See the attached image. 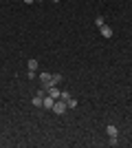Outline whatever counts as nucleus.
<instances>
[{
	"mask_svg": "<svg viewBox=\"0 0 132 148\" xmlns=\"http://www.w3.org/2000/svg\"><path fill=\"white\" fill-rule=\"evenodd\" d=\"M60 82H62V75L60 73H51V86H57Z\"/></svg>",
	"mask_w": 132,
	"mask_h": 148,
	"instance_id": "7",
	"label": "nucleus"
},
{
	"mask_svg": "<svg viewBox=\"0 0 132 148\" xmlns=\"http://www.w3.org/2000/svg\"><path fill=\"white\" fill-rule=\"evenodd\" d=\"M53 104H55V99L51 97V95H46V97H42V108H53Z\"/></svg>",
	"mask_w": 132,
	"mask_h": 148,
	"instance_id": "5",
	"label": "nucleus"
},
{
	"mask_svg": "<svg viewBox=\"0 0 132 148\" xmlns=\"http://www.w3.org/2000/svg\"><path fill=\"white\" fill-rule=\"evenodd\" d=\"M26 66H29V71H38V60H33V58H31V60L26 62Z\"/></svg>",
	"mask_w": 132,
	"mask_h": 148,
	"instance_id": "8",
	"label": "nucleus"
},
{
	"mask_svg": "<svg viewBox=\"0 0 132 148\" xmlns=\"http://www.w3.org/2000/svg\"><path fill=\"white\" fill-rule=\"evenodd\" d=\"M66 108H68V106H66V102H64V99H55V104H53V113L64 115V113H66Z\"/></svg>",
	"mask_w": 132,
	"mask_h": 148,
	"instance_id": "1",
	"label": "nucleus"
},
{
	"mask_svg": "<svg viewBox=\"0 0 132 148\" xmlns=\"http://www.w3.org/2000/svg\"><path fill=\"white\" fill-rule=\"evenodd\" d=\"M51 2H53V5H57V2H62V0H51Z\"/></svg>",
	"mask_w": 132,
	"mask_h": 148,
	"instance_id": "15",
	"label": "nucleus"
},
{
	"mask_svg": "<svg viewBox=\"0 0 132 148\" xmlns=\"http://www.w3.org/2000/svg\"><path fill=\"white\" fill-rule=\"evenodd\" d=\"M99 31H101V36L106 38H112V27H108V25H104V27H99Z\"/></svg>",
	"mask_w": 132,
	"mask_h": 148,
	"instance_id": "4",
	"label": "nucleus"
},
{
	"mask_svg": "<svg viewBox=\"0 0 132 148\" xmlns=\"http://www.w3.org/2000/svg\"><path fill=\"white\" fill-rule=\"evenodd\" d=\"M60 99H64V102H68V99H70V93H68V91H62V95H60Z\"/></svg>",
	"mask_w": 132,
	"mask_h": 148,
	"instance_id": "12",
	"label": "nucleus"
},
{
	"mask_svg": "<svg viewBox=\"0 0 132 148\" xmlns=\"http://www.w3.org/2000/svg\"><path fill=\"white\" fill-rule=\"evenodd\" d=\"M42 93H40V95H35V97H33V106H42Z\"/></svg>",
	"mask_w": 132,
	"mask_h": 148,
	"instance_id": "9",
	"label": "nucleus"
},
{
	"mask_svg": "<svg viewBox=\"0 0 132 148\" xmlns=\"http://www.w3.org/2000/svg\"><path fill=\"white\" fill-rule=\"evenodd\" d=\"M106 133H108V137H119V128H117L114 124H108V126H106Z\"/></svg>",
	"mask_w": 132,
	"mask_h": 148,
	"instance_id": "3",
	"label": "nucleus"
},
{
	"mask_svg": "<svg viewBox=\"0 0 132 148\" xmlns=\"http://www.w3.org/2000/svg\"><path fill=\"white\" fill-rule=\"evenodd\" d=\"M22 2H26V5H31V2H35V0H22Z\"/></svg>",
	"mask_w": 132,
	"mask_h": 148,
	"instance_id": "14",
	"label": "nucleus"
},
{
	"mask_svg": "<svg viewBox=\"0 0 132 148\" xmlns=\"http://www.w3.org/2000/svg\"><path fill=\"white\" fill-rule=\"evenodd\" d=\"M108 144H110V146H117V144H119V137H110V139H108Z\"/></svg>",
	"mask_w": 132,
	"mask_h": 148,
	"instance_id": "13",
	"label": "nucleus"
},
{
	"mask_svg": "<svg viewBox=\"0 0 132 148\" xmlns=\"http://www.w3.org/2000/svg\"><path fill=\"white\" fill-rule=\"evenodd\" d=\"M40 82H42V86H51V73L49 71H44V73H40Z\"/></svg>",
	"mask_w": 132,
	"mask_h": 148,
	"instance_id": "2",
	"label": "nucleus"
},
{
	"mask_svg": "<svg viewBox=\"0 0 132 148\" xmlns=\"http://www.w3.org/2000/svg\"><path fill=\"white\" fill-rule=\"evenodd\" d=\"M66 106H68V108H77V99H75V97H70L68 102H66Z\"/></svg>",
	"mask_w": 132,
	"mask_h": 148,
	"instance_id": "10",
	"label": "nucleus"
},
{
	"mask_svg": "<svg viewBox=\"0 0 132 148\" xmlns=\"http://www.w3.org/2000/svg\"><path fill=\"white\" fill-rule=\"evenodd\" d=\"M46 91H49V95L53 99H60V95H62V91L60 88H55V86H46Z\"/></svg>",
	"mask_w": 132,
	"mask_h": 148,
	"instance_id": "6",
	"label": "nucleus"
},
{
	"mask_svg": "<svg viewBox=\"0 0 132 148\" xmlns=\"http://www.w3.org/2000/svg\"><path fill=\"white\" fill-rule=\"evenodd\" d=\"M95 25H97V27H104V25H106V20L101 18V16H97V18H95Z\"/></svg>",
	"mask_w": 132,
	"mask_h": 148,
	"instance_id": "11",
	"label": "nucleus"
}]
</instances>
